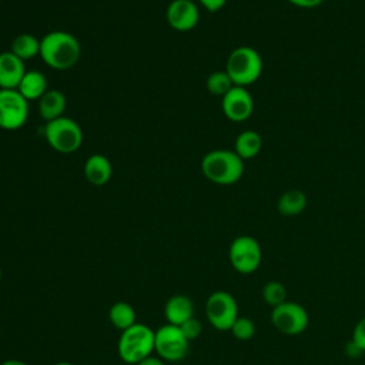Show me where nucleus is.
Listing matches in <instances>:
<instances>
[{"instance_id": "1", "label": "nucleus", "mask_w": 365, "mask_h": 365, "mask_svg": "<svg viewBox=\"0 0 365 365\" xmlns=\"http://www.w3.org/2000/svg\"><path fill=\"white\" fill-rule=\"evenodd\" d=\"M78 40L66 31H51L40 40V56L43 61L56 70L73 67L80 57Z\"/></svg>"}, {"instance_id": "2", "label": "nucleus", "mask_w": 365, "mask_h": 365, "mask_svg": "<svg viewBox=\"0 0 365 365\" xmlns=\"http://www.w3.org/2000/svg\"><path fill=\"white\" fill-rule=\"evenodd\" d=\"M201 170L207 180L230 185L242 177L244 160L235 151L212 150L202 157Z\"/></svg>"}, {"instance_id": "3", "label": "nucleus", "mask_w": 365, "mask_h": 365, "mask_svg": "<svg viewBox=\"0 0 365 365\" xmlns=\"http://www.w3.org/2000/svg\"><path fill=\"white\" fill-rule=\"evenodd\" d=\"M117 351L125 364L137 365L154 352V331L144 324L135 322L121 331Z\"/></svg>"}, {"instance_id": "4", "label": "nucleus", "mask_w": 365, "mask_h": 365, "mask_svg": "<svg viewBox=\"0 0 365 365\" xmlns=\"http://www.w3.org/2000/svg\"><path fill=\"white\" fill-rule=\"evenodd\" d=\"M225 71L232 80L234 86H250L255 83L262 73V58L252 47H237L227 58Z\"/></svg>"}, {"instance_id": "5", "label": "nucleus", "mask_w": 365, "mask_h": 365, "mask_svg": "<svg viewBox=\"0 0 365 365\" xmlns=\"http://www.w3.org/2000/svg\"><path fill=\"white\" fill-rule=\"evenodd\" d=\"M43 133L48 145L63 154L76 151L83 141V133L80 125L68 117H60L47 121Z\"/></svg>"}, {"instance_id": "6", "label": "nucleus", "mask_w": 365, "mask_h": 365, "mask_svg": "<svg viewBox=\"0 0 365 365\" xmlns=\"http://www.w3.org/2000/svg\"><path fill=\"white\" fill-rule=\"evenodd\" d=\"M228 258L237 272L248 275L259 268L262 261V250L254 237L240 235L230 244Z\"/></svg>"}, {"instance_id": "7", "label": "nucleus", "mask_w": 365, "mask_h": 365, "mask_svg": "<svg viewBox=\"0 0 365 365\" xmlns=\"http://www.w3.org/2000/svg\"><path fill=\"white\" fill-rule=\"evenodd\" d=\"M205 317L218 331H230L238 315V304L232 294L215 291L205 301Z\"/></svg>"}, {"instance_id": "8", "label": "nucleus", "mask_w": 365, "mask_h": 365, "mask_svg": "<svg viewBox=\"0 0 365 365\" xmlns=\"http://www.w3.org/2000/svg\"><path fill=\"white\" fill-rule=\"evenodd\" d=\"M269 318L274 328L288 336L302 334L309 324L308 311L301 304L288 299L272 308Z\"/></svg>"}, {"instance_id": "9", "label": "nucleus", "mask_w": 365, "mask_h": 365, "mask_svg": "<svg viewBox=\"0 0 365 365\" xmlns=\"http://www.w3.org/2000/svg\"><path fill=\"white\" fill-rule=\"evenodd\" d=\"M190 341L184 336L180 327L165 324L154 331V351L163 361L178 362L188 354Z\"/></svg>"}, {"instance_id": "10", "label": "nucleus", "mask_w": 365, "mask_h": 365, "mask_svg": "<svg viewBox=\"0 0 365 365\" xmlns=\"http://www.w3.org/2000/svg\"><path fill=\"white\" fill-rule=\"evenodd\" d=\"M29 101L17 88H0V128L17 130L29 117Z\"/></svg>"}, {"instance_id": "11", "label": "nucleus", "mask_w": 365, "mask_h": 365, "mask_svg": "<svg viewBox=\"0 0 365 365\" xmlns=\"http://www.w3.org/2000/svg\"><path fill=\"white\" fill-rule=\"evenodd\" d=\"M221 107L228 120L241 123L252 114L254 100L245 87L234 86L225 96H222Z\"/></svg>"}, {"instance_id": "12", "label": "nucleus", "mask_w": 365, "mask_h": 365, "mask_svg": "<svg viewBox=\"0 0 365 365\" xmlns=\"http://www.w3.org/2000/svg\"><path fill=\"white\" fill-rule=\"evenodd\" d=\"M167 21L178 31L194 29L200 20L198 7L191 0H174L167 7Z\"/></svg>"}, {"instance_id": "13", "label": "nucleus", "mask_w": 365, "mask_h": 365, "mask_svg": "<svg viewBox=\"0 0 365 365\" xmlns=\"http://www.w3.org/2000/svg\"><path fill=\"white\" fill-rule=\"evenodd\" d=\"M26 73L24 63L11 51L0 53V88H17Z\"/></svg>"}, {"instance_id": "14", "label": "nucleus", "mask_w": 365, "mask_h": 365, "mask_svg": "<svg viewBox=\"0 0 365 365\" xmlns=\"http://www.w3.org/2000/svg\"><path fill=\"white\" fill-rule=\"evenodd\" d=\"M164 315L171 325L180 327L182 322L194 317V304L187 295H173L164 307Z\"/></svg>"}, {"instance_id": "15", "label": "nucleus", "mask_w": 365, "mask_h": 365, "mask_svg": "<svg viewBox=\"0 0 365 365\" xmlns=\"http://www.w3.org/2000/svg\"><path fill=\"white\" fill-rule=\"evenodd\" d=\"M111 163L103 154H93L84 164V175L94 185H104L111 178Z\"/></svg>"}, {"instance_id": "16", "label": "nucleus", "mask_w": 365, "mask_h": 365, "mask_svg": "<svg viewBox=\"0 0 365 365\" xmlns=\"http://www.w3.org/2000/svg\"><path fill=\"white\" fill-rule=\"evenodd\" d=\"M66 97L58 90H47L43 97L38 100V113L43 120L51 121L63 117L66 110Z\"/></svg>"}, {"instance_id": "17", "label": "nucleus", "mask_w": 365, "mask_h": 365, "mask_svg": "<svg viewBox=\"0 0 365 365\" xmlns=\"http://www.w3.org/2000/svg\"><path fill=\"white\" fill-rule=\"evenodd\" d=\"M17 90L27 101L40 100L47 91V80L43 73L37 70H30L24 73Z\"/></svg>"}, {"instance_id": "18", "label": "nucleus", "mask_w": 365, "mask_h": 365, "mask_svg": "<svg viewBox=\"0 0 365 365\" xmlns=\"http://www.w3.org/2000/svg\"><path fill=\"white\" fill-rule=\"evenodd\" d=\"M307 204H308V200L305 192L297 188H291L284 194H281L277 202V210L284 217H294L301 214L305 210Z\"/></svg>"}, {"instance_id": "19", "label": "nucleus", "mask_w": 365, "mask_h": 365, "mask_svg": "<svg viewBox=\"0 0 365 365\" xmlns=\"http://www.w3.org/2000/svg\"><path fill=\"white\" fill-rule=\"evenodd\" d=\"M262 147V138L257 131L245 130L235 138V153L242 160H250L258 155Z\"/></svg>"}, {"instance_id": "20", "label": "nucleus", "mask_w": 365, "mask_h": 365, "mask_svg": "<svg viewBox=\"0 0 365 365\" xmlns=\"http://www.w3.org/2000/svg\"><path fill=\"white\" fill-rule=\"evenodd\" d=\"M108 321L117 329L124 331L135 324V311L128 302L118 301L111 305L108 311Z\"/></svg>"}, {"instance_id": "21", "label": "nucleus", "mask_w": 365, "mask_h": 365, "mask_svg": "<svg viewBox=\"0 0 365 365\" xmlns=\"http://www.w3.org/2000/svg\"><path fill=\"white\" fill-rule=\"evenodd\" d=\"M10 51L23 61L33 58L34 56L40 54V40L33 34H27V33L19 34L11 41Z\"/></svg>"}, {"instance_id": "22", "label": "nucleus", "mask_w": 365, "mask_h": 365, "mask_svg": "<svg viewBox=\"0 0 365 365\" xmlns=\"http://www.w3.org/2000/svg\"><path fill=\"white\" fill-rule=\"evenodd\" d=\"M262 299L271 308H275L287 301V288L279 281H268L262 287Z\"/></svg>"}, {"instance_id": "23", "label": "nucleus", "mask_w": 365, "mask_h": 365, "mask_svg": "<svg viewBox=\"0 0 365 365\" xmlns=\"http://www.w3.org/2000/svg\"><path fill=\"white\" fill-rule=\"evenodd\" d=\"M234 87L227 71H214L207 78V90L214 96H225Z\"/></svg>"}, {"instance_id": "24", "label": "nucleus", "mask_w": 365, "mask_h": 365, "mask_svg": "<svg viewBox=\"0 0 365 365\" xmlns=\"http://www.w3.org/2000/svg\"><path fill=\"white\" fill-rule=\"evenodd\" d=\"M230 331L238 341H248L255 335V324L248 317H238Z\"/></svg>"}, {"instance_id": "25", "label": "nucleus", "mask_w": 365, "mask_h": 365, "mask_svg": "<svg viewBox=\"0 0 365 365\" xmlns=\"http://www.w3.org/2000/svg\"><path fill=\"white\" fill-rule=\"evenodd\" d=\"M180 329H181V332L184 334V336L188 341H192V339L200 336V334L202 331V325H201V322L195 317H191L190 319H187L185 322H182L180 325Z\"/></svg>"}, {"instance_id": "26", "label": "nucleus", "mask_w": 365, "mask_h": 365, "mask_svg": "<svg viewBox=\"0 0 365 365\" xmlns=\"http://www.w3.org/2000/svg\"><path fill=\"white\" fill-rule=\"evenodd\" d=\"M351 339L365 352V317L355 324Z\"/></svg>"}, {"instance_id": "27", "label": "nucleus", "mask_w": 365, "mask_h": 365, "mask_svg": "<svg viewBox=\"0 0 365 365\" xmlns=\"http://www.w3.org/2000/svg\"><path fill=\"white\" fill-rule=\"evenodd\" d=\"M201 3V6H204V9H207L208 11H218L221 10L227 0H198Z\"/></svg>"}, {"instance_id": "28", "label": "nucleus", "mask_w": 365, "mask_h": 365, "mask_svg": "<svg viewBox=\"0 0 365 365\" xmlns=\"http://www.w3.org/2000/svg\"><path fill=\"white\" fill-rule=\"evenodd\" d=\"M345 352H346V355H348L349 358H354V359L359 358V356L364 354V351H362L352 339L345 345Z\"/></svg>"}, {"instance_id": "29", "label": "nucleus", "mask_w": 365, "mask_h": 365, "mask_svg": "<svg viewBox=\"0 0 365 365\" xmlns=\"http://www.w3.org/2000/svg\"><path fill=\"white\" fill-rule=\"evenodd\" d=\"M287 1H289L291 4L301 7V9H314V7L319 6L324 0H287Z\"/></svg>"}, {"instance_id": "30", "label": "nucleus", "mask_w": 365, "mask_h": 365, "mask_svg": "<svg viewBox=\"0 0 365 365\" xmlns=\"http://www.w3.org/2000/svg\"><path fill=\"white\" fill-rule=\"evenodd\" d=\"M137 365H165V364H164V361L160 356L150 355V356L144 358L143 361H140Z\"/></svg>"}, {"instance_id": "31", "label": "nucleus", "mask_w": 365, "mask_h": 365, "mask_svg": "<svg viewBox=\"0 0 365 365\" xmlns=\"http://www.w3.org/2000/svg\"><path fill=\"white\" fill-rule=\"evenodd\" d=\"M0 365H27V364L23 362V361H20V359H7V361L1 362Z\"/></svg>"}, {"instance_id": "32", "label": "nucleus", "mask_w": 365, "mask_h": 365, "mask_svg": "<svg viewBox=\"0 0 365 365\" xmlns=\"http://www.w3.org/2000/svg\"><path fill=\"white\" fill-rule=\"evenodd\" d=\"M54 365H74V364H71V362H66V361H63V362H57V364H54Z\"/></svg>"}, {"instance_id": "33", "label": "nucleus", "mask_w": 365, "mask_h": 365, "mask_svg": "<svg viewBox=\"0 0 365 365\" xmlns=\"http://www.w3.org/2000/svg\"><path fill=\"white\" fill-rule=\"evenodd\" d=\"M0 281H1V268H0Z\"/></svg>"}]
</instances>
